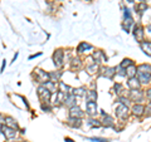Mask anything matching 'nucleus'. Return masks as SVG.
Returning a JSON list of instances; mask_svg holds the SVG:
<instances>
[{"mask_svg":"<svg viewBox=\"0 0 151 142\" xmlns=\"http://www.w3.org/2000/svg\"><path fill=\"white\" fill-rule=\"evenodd\" d=\"M116 74V68L113 67H106V68H102V75H105L107 78H113V75Z\"/></svg>","mask_w":151,"mask_h":142,"instance_id":"obj_14","label":"nucleus"},{"mask_svg":"<svg viewBox=\"0 0 151 142\" xmlns=\"http://www.w3.org/2000/svg\"><path fill=\"white\" fill-rule=\"evenodd\" d=\"M34 74H35V80H38L39 83H45L47 80H49V73H45L42 69H34Z\"/></svg>","mask_w":151,"mask_h":142,"instance_id":"obj_3","label":"nucleus"},{"mask_svg":"<svg viewBox=\"0 0 151 142\" xmlns=\"http://www.w3.org/2000/svg\"><path fill=\"white\" fill-rule=\"evenodd\" d=\"M137 79H139V82L140 83H142V84H149L151 83V74L149 73H142V72H137Z\"/></svg>","mask_w":151,"mask_h":142,"instance_id":"obj_11","label":"nucleus"},{"mask_svg":"<svg viewBox=\"0 0 151 142\" xmlns=\"http://www.w3.org/2000/svg\"><path fill=\"white\" fill-rule=\"evenodd\" d=\"M129 98L132 99V101H135V102H141L144 99V93L141 92L140 89H131Z\"/></svg>","mask_w":151,"mask_h":142,"instance_id":"obj_7","label":"nucleus"},{"mask_svg":"<svg viewBox=\"0 0 151 142\" xmlns=\"http://www.w3.org/2000/svg\"><path fill=\"white\" fill-rule=\"evenodd\" d=\"M4 68H5V60H4V62H3V65H1V72L4 70Z\"/></svg>","mask_w":151,"mask_h":142,"instance_id":"obj_43","label":"nucleus"},{"mask_svg":"<svg viewBox=\"0 0 151 142\" xmlns=\"http://www.w3.org/2000/svg\"><path fill=\"white\" fill-rule=\"evenodd\" d=\"M3 126H4V116H3V115H0V131H1Z\"/></svg>","mask_w":151,"mask_h":142,"instance_id":"obj_40","label":"nucleus"},{"mask_svg":"<svg viewBox=\"0 0 151 142\" xmlns=\"http://www.w3.org/2000/svg\"><path fill=\"white\" fill-rule=\"evenodd\" d=\"M38 97H39L42 103H49L50 98H52V93L48 91V89H45L43 86H40L38 88Z\"/></svg>","mask_w":151,"mask_h":142,"instance_id":"obj_1","label":"nucleus"},{"mask_svg":"<svg viewBox=\"0 0 151 142\" xmlns=\"http://www.w3.org/2000/svg\"><path fill=\"white\" fill-rule=\"evenodd\" d=\"M136 73H137V68L135 67V64H131L130 67L126 68V75L129 78H134L136 77Z\"/></svg>","mask_w":151,"mask_h":142,"instance_id":"obj_18","label":"nucleus"},{"mask_svg":"<svg viewBox=\"0 0 151 142\" xmlns=\"http://www.w3.org/2000/svg\"><path fill=\"white\" fill-rule=\"evenodd\" d=\"M115 91H116V93H121L122 92V84H120V83H116L115 84Z\"/></svg>","mask_w":151,"mask_h":142,"instance_id":"obj_37","label":"nucleus"},{"mask_svg":"<svg viewBox=\"0 0 151 142\" xmlns=\"http://www.w3.org/2000/svg\"><path fill=\"white\" fill-rule=\"evenodd\" d=\"M96 99H97V92L96 91H88L87 92V101H93V102H96Z\"/></svg>","mask_w":151,"mask_h":142,"instance_id":"obj_29","label":"nucleus"},{"mask_svg":"<svg viewBox=\"0 0 151 142\" xmlns=\"http://www.w3.org/2000/svg\"><path fill=\"white\" fill-rule=\"evenodd\" d=\"M65 96L67 94H64L63 92H57L55 93V101H54V105H62V103H64V99H65Z\"/></svg>","mask_w":151,"mask_h":142,"instance_id":"obj_22","label":"nucleus"},{"mask_svg":"<svg viewBox=\"0 0 151 142\" xmlns=\"http://www.w3.org/2000/svg\"><path fill=\"white\" fill-rule=\"evenodd\" d=\"M81 65H82V62H81V59L79 58H74L72 60V68L73 69H79L81 68Z\"/></svg>","mask_w":151,"mask_h":142,"instance_id":"obj_31","label":"nucleus"},{"mask_svg":"<svg viewBox=\"0 0 151 142\" xmlns=\"http://www.w3.org/2000/svg\"><path fill=\"white\" fill-rule=\"evenodd\" d=\"M4 123H5L6 127H10V128H14V130H18L19 128L17 120H15V118H13L12 116L4 117Z\"/></svg>","mask_w":151,"mask_h":142,"instance_id":"obj_10","label":"nucleus"},{"mask_svg":"<svg viewBox=\"0 0 151 142\" xmlns=\"http://www.w3.org/2000/svg\"><path fill=\"white\" fill-rule=\"evenodd\" d=\"M144 113H145V115L146 116H151V102L150 103H147V106H146L145 108H144Z\"/></svg>","mask_w":151,"mask_h":142,"instance_id":"obj_34","label":"nucleus"},{"mask_svg":"<svg viewBox=\"0 0 151 142\" xmlns=\"http://www.w3.org/2000/svg\"><path fill=\"white\" fill-rule=\"evenodd\" d=\"M140 47L146 54L151 57V42H141Z\"/></svg>","mask_w":151,"mask_h":142,"instance_id":"obj_21","label":"nucleus"},{"mask_svg":"<svg viewBox=\"0 0 151 142\" xmlns=\"http://www.w3.org/2000/svg\"><path fill=\"white\" fill-rule=\"evenodd\" d=\"M42 86H43L45 89H48L50 93H57V92H55L57 86H55V83H54V82H52V80H47V82L43 83Z\"/></svg>","mask_w":151,"mask_h":142,"instance_id":"obj_19","label":"nucleus"},{"mask_svg":"<svg viewBox=\"0 0 151 142\" xmlns=\"http://www.w3.org/2000/svg\"><path fill=\"white\" fill-rule=\"evenodd\" d=\"M137 72H142V73H149L151 74V65L150 64H141L137 68Z\"/></svg>","mask_w":151,"mask_h":142,"instance_id":"obj_28","label":"nucleus"},{"mask_svg":"<svg viewBox=\"0 0 151 142\" xmlns=\"http://www.w3.org/2000/svg\"><path fill=\"white\" fill-rule=\"evenodd\" d=\"M93 59H94V63H103V62H106L107 58H106V55L105 53H103L102 50H94L93 52Z\"/></svg>","mask_w":151,"mask_h":142,"instance_id":"obj_9","label":"nucleus"},{"mask_svg":"<svg viewBox=\"0 0 151 142\" xmlns=\"http://www.w3.org/2000/svg\"><path fill=\"white\" fill-rule=\"evenodd\" d=\"M88 125L91 126V127H100L101 126V122L100 121H97V120H93V118H91L88 122Z\"/></svg>","mask_w":151,"mask_h":142,"instance_id":"obj_33","label":"nucleus"},{"mask_svg":"<svg viewBox=\"0 0 151 142\" xmlns=\"http://www.w3.org/2000/svg\"><path fill=\"white\" fill-rule=\"evenodd\" d=\"M92 48H93V47H92L91 44L86 43V42H82V43L78 45V48H77V52H78L79 54H82V53H86L87 50H91Z\"/></svg>","mask_w":151,"mask_h":142,"instance_id":"obj_16","label":"nucleus"},{"mask_svg":"<svg viewBox=\"0 0 151 142\" xmlns=\"http://www.w3.org/2000/svg\"><path fill=\"white\" fill-rule=\"evenodd\" d=\"M53 60L55 67H62L63 62H64V52L63 49H57L53 54Z\"/></svg>","mask_w":151,"mask_h":142,"instance_id":"obj_2","label":"nucleus"},{"mask_svg":"<svg viewBox=\"0 0 151 142\" xmlns=\"http://www.w3.org/2000/svg\"><path fill=\"white\" fill-rule=\"evenodd\" d=\"M42 110L47 111V112H50V107L48 106V103H42Z\"/></svg>","mask_w":151,"mask_h":142,"instance_id":"obj_39","label":"nucleus"},{"mask_svg":"<svg viewBox=\"0 0 151 142\" xmlns=\"http://www.w3.org/2000/svg\"><path fill=\"white\" fill-rule=\"evenodd\" d=\"M86 93H87L86 87H79V88H74V89H72V94H74V96H78V97L86 96Z\"/></svg>","mask_w":151,"mask_h":142,"instance_id":"obj_24","label":"nucleus"},{"mask_svg":"<svg viewBox=\"0 0 151 142\" xmlns=\"http://www.w3.org/2000/svg\"><path fill=\"white\" fill-rule=\"evenodd\" d=\"M116 74H119V75H121V77H126V69L125 68H117L116 69Z\"/></svg>","mask_w":151,"mask_h":142,"instance_id":"obj_35","label":"nucleus"},{"mask_svg":"<svg viewBox=\"0 0 151 142\" xmlns=\"http://www.w3.org/2000/svg\"><path fill=\"white\" fill-rule=\"evenodd\" d=\"M131 64H134V62H132V59H130V58H125V59L121 62V65H120V67L126 69L127 67H130Z\"/></svg>","mask_w":151,"mask_h":142,"instance_id":"obj_30","label":"nucleus"},{"mask_svg":"<svg viewBox=\"0 0 151 142\" xmlns=\"http://www.w3.org/2000/svg\"><path fill=\"white\" fill-rule=\"evenodd\" d=\"M69 116L74 117V118H81L84 116V112L78 106H73V107L69 108Z\"/></svg>","mask_w":151,"mask_h":142,"instance_id":"obj_8","label":"nucleus"},{"mask_svg":"<svg viewBox=\"0 0 151 142\" xmlns=\"http://www.w3.org/2000/svg\"><path fill=\"white\" fill-rule=\"evenodd\" d=\"M127 84H129V87H130L131 89H139L140 86H141V83L139 82V79L136 78V77L130 78V79H129V82H127Z\"/></svg>","mask_w":151,"mask_h":142,"instance_id":"obj_20","label":"nucleus"},{"mask_svg":"<svg viewBox=\"0 0 151 142\" xmlns=\"http://www.w3.org/2000/svg\"><path fill=\"white\" fill-rule=\"evenodd\" d=\"M146 9H147V5H146V3H140L139 5H136V6H135V10H136V11H139L140 14L142 13L144 10H146Z\"/></svg>","mask_w":151,"mask_h":142,"instance_id":"obj_32","label":"nucleus"},{"mask_svg":"<svg viewBox=\"0 0 151 142\" xmlns=\"http://www.w3.org/2000/svg\"><path fill=\"white\" fill-rule=\"evenodd\" d=\"M144 106L142 105H135L134 107H132V111H134V115L135 116H141V115H144Z\"/></svg>","mask_w":151,"mask_h":142,"instance_id":"obj_25","label":"nucleus"},{"mask_svg":"<svg viewBox=\"0 0 151 142\" xmlns=\"http://www.w3.org/2000/svg\"><path fill=\"white\" fill-rule=\"evenodd\" d=\"M1 132H3V135L6 137L8 140H14L17 137V130H14V128H10V127H6V126H3V128H1Z\"/></svg>","mask_w":151,"mask_h":142,"instance_id":"obj_6","label":"nucleus"},{"mask_svg":"<svg viewBox=\"0 0 151 142\" xmlns=\"http://www.w3.org/2000/svg\"><path fill=\"white\" fill-rule=\"evenodd\" d=\"M120 102H121V105H125V106H129V105H130V98H125V97H120Z\"/></svg>","mask_w":151,"mask_h":142,"instance_id":"obj_36","label":"nucleus"},{"mask_svg":"<svg viewBox=\"0 0 151 142\" xmlns=\"http://www.w3.org/2000/svg\"><path fill=\"white\" fill-rule=\"evenodd\" d=\"M67 125L72 128H79L82 126V120L81 118H74V117H69V120L67 121Z\"/></svg>","mask_w":151,"mask_h":142,"instance_id":"obj_12","label":"nucleus"},{"mask_svg":"<svg viewBox=\"0 0 151 142\" xmlns=\"http://www.w3.org/2000/svg\"><path fill=\"white\" fill-rule=\"evenodd\" d=\"M105 127H113L115 126V120L111 117V116H108V115H105L103 116V120H102V123Z\"/></svg>","mask_w":151,"mask_h":142,"instance_id":"obj_15","label":"nucleus"},{"mask_svg":"<svg viewBox=\"0 0 151 142\" xmlns=\"http://www.w3.org/2000/svg\"><path fill=\"white\" fill-rule=\"evenodd\" d=\"M146 97H147V99H149V101L151 102V88H150L149 91H147V93H146Z\"/></svg>","mask_w":151,"mask_h":142,"instance_id":"obj_41","label":"nucleus"},{"mask_svg":"<svg viewBox=\"0 0 151 142\" xmlns=\"http://www.w3.org/2000/svg\"><path fill=\"white\" fill-rule=\"evenodd\" d=\"M70 91H72V88L67 84H64L63 82H59V92H63L64 94H69Z\"/></svg>","mask_w":151,"mask_h":142,"instance_id":"obj_27","label":"nucleus"},{"mask_svg":"<svg viewBox=\"0 0 151 142\" xmlns=\"http://www.w3.org/2000/svg\"><path fill=\"white\" fill-rule=\"evenodd\" d=\"M127 1H129V3H134L135 0H127Z\"/></svg>","mask_w":151,"mask_h":142,"instance_id":"obj_44","label":"nucleus"},{"mask_svg":"<svg viewBox=\"0 0 151 142\" xmlns=\"http://www.w3.org/2000/svg\"><path fill=\"white\" fill-rule=\"evenodd\" d=\"M62 72L60 70H57V72H50L49 73V80H52V82H59L60 77H62Z\"/></svg>","mask_w":151,"mask_h":142,"instance_id":"obj_23","label":"nucleus"},{"mask_svg":"<svg viewBox=\"0 0 151 142\" xmlns=\"http://www.w3.org/2000/svg\"><path fill=\"white\" fill-rule=\"evenodd\" d=\"M74 101H76V96H74V94H72V93H69V94L65 96L64 105L68 106V107H73V106H76V102Z\"/></svg>","mask_w":151,"mask_h":142,"instance_id":"obj_17","label":"nucleus"},{"mask_svg":"<svg viewBox=\"0 0 151 142\" xmlns=\"http://www.w3.org/2000/svg\"><path fill=\"white\" fill-rule=\"evenodd\" d=\"M91 141H94V142H108V140H106V138H100V137H92Z\"/></svg>","mask_w":151,"mask_h":142,"instance_id":"obj_38","label":"nucleus"},{"mask_svg":"<svg viewBox=\"0 0 151 142\" xmlns=\"http://www.w3.org/2000/svg\"><path fill=\"white\" fill-rule=\"evenodd\" d=\"M98 69H100V67H98L97 63H91V64L87 65V72H88V74H94V73H97Z\"/></svg>","mask_w":151,"mask_h":142,"instance_id":"obj_26","label":"nucleus"},{"mask_svg":"<svg viewBox=\"0 0 151 142\" xmlns=\"http://www.w3.org/2000/svg\"><path fill=\"white\" fill-rule=\"evenodd\" d=\"M86 110L89 117H94L97 115V103L93 101H88L86 103Z\"/></svg>","mask_w":151,"mask_h":142,"instance_id":"obj_5","label":"nucleus"},{"mask_svg":"<svg viewBox=\"0 0 151 142\" xmlns=\"http://www.w3.org/2000/svg\"><path fill=\"white\" fill-rule=\"evenodd\" d=\"M134 35H135L136 39L140 42V43L141 42H144V28L140 27V25H136L135 29H134Z\"/></svg>","mask_w":151,"mask_h":142,"instance_id":"obj_13","label":"nucleus"},{"mask_svg":"<svg viewBox=\"0 0 151 142\" xmlns=\"http://www.w3.org/2000/svg\"><path fill=\"white\" fill-rule=\"evenodd\" d=\"M116 115L121 120H126L129 116V107L125 105H117L116 106Z\"/></svg>","mask_w":151,"mask_h":142,"instance_id":"obj_4","label":"nucleus"},{"mask_svg":"<svg viewBox=\"0 0 151 142\" xmlns=\"http://www.w3.org/2000/svg\"><path fill=\"white\" fill-rule=\"evenodd\" d=\"M64 140H65V142H74L73 140H70V138H69V137H65V138H64Z\"/></svg>","mask_w":151,"mask_h":142,"instance_id":"obj_42","label":"nucleus"}]
</instances>
